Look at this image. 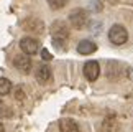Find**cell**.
Segmentation results:
<instances>
[{
    "instance_id": "obj_1",
    "label": "cell",
    "mask_w": 133,
    "mask_h": 132,
    "mask_svg": "<svg viewBox=\"0 0 133 132\" xmlns=\"http://www.w3.org/2000/svg\"><path fill=\"white\" fill-rule=\"evenodd\" d=\"M109 40L114 45H117V46H120V45L127 43V40H128V32H127V28L123 27V25H114L110 30H109Z\"/></svg>"
},
{
    "instance_id": "obj_2",
    "label": "cell",
    "mask_w": 133,
    "mask_h": 132,
    "mask_svg": "<svg viewBox=\"0 0 133 132\" xmlns=\"http://www.w3.org/2000/svg\"><path fill=\"white\" fill-rule=\"evenodd\" d=\"M87 20H89V17H87V12L84 8H74L69 13V22L76 30H82L87 25Z\"/></svg>"
},
{
    "instance_id": "obj_3",
    "label": "cell",
    "mask_w": 133,
    "mask_h": 132,
    "mask_svg": "<svg viewBox=\"0 0 133 132\" xmlns=\"http://www.w3.org/2000/svg\"><path fill=\"white\" fill-rule=\"evenodd\" d=\"M49 32L53 35V40H59V41H66L69 37V28L68 25L61 20H56V22L49 27Z\"/></svg>"
},
{
    "instance_id": "obj_4",
    "label": "cell",
    "mask_w": 133,
    "mask_h": 132,
    "mask_svg": "<svg viewBox=\"0 0 133 132\" xmlns=\"http://www.w3.org/2000/svg\"><path fill=\"white\" fill-rule=\"evenodd\" d=\"M22 27L25 32H28V33H35V35H39V33H43V30H44V25L41 20H38V18H35V17H28V18H25L23 20V23H22Z\"/></svg>"
},
{
    "instance_id": "obj_5",
    "label": "cell",
    "mask_w": 133,
    "mask_h": 132,
    "mask_svg": "<svg viewBox=\"0 0 133 132\" xmlns=\"http://www.w3.org/2000/svg\"><path fill=\"white\" fill-rule=\"evenodd\" d=\"M20 48L25 55H36V51L39 50V41L36 38H31V37H25L20 40Z\"/></svg>"
},
{
    "instance_id": "obj_6",
    "label": "cell",
    "mask_w": 133,
    "mask_h": 132,
    "mask_svg": "<svg viewBox=\"0 0 133 132\" xmlns=\"http://www.w3.org/2000/svg\"><path fill=\"white\" fill-rule=\"evenodd\" d=\"M13 66L17 68L20 73H25L28 74L30 71H31V59H30L28 55H17V56L13 58Z\"/></svg>"
},
{
    "instance_id": "obj_7",
    "label": "cell",
    "mask_w": 133,
    "mask_h": 132,
    "mask_svg": "<svg viewBox=\"0 0 133 132\" xmlns=\"http://www.w3.org/2000/svg\"><path fill=\"white\" fill-rule=\"evenodd\" d=\"M100 74V66L97 61H87L84 64V76L89 81H95Z\"/></svg>"
},
{
    "instance_id": "obj_8",
    "label": "cell",
    "mask_w": 133,
    "mask_h": 132,
    "mask_svg": "<svg viewBox=\"0 0 133 132\" xmlns=\"http://www.w3.org/2000/svg\"><path fill=\"white\" fill-rule=\"evenodd\" d=\"M51 69H49V66L48 64H41V66H38V69H36V81L39 84H46V83H49L51 81Z\"/></svg>"
},
{
    "instance_id": "obj_9",
    "label": "cell",
    "mask_w": 133,
    "mask_h": 132,
    "mask_svg": "<svg viewBox=\"0 0 133 132\" xmlns=\"http://www.w3.org/2000/svg\"><path fill=\"white\" fill-rule=\"evenodd\" d=\"M95 50H97V45L94 41H90V40H82L77 45V51L81 55H92Z\"/></svg>"
},
{
    "instance_id": "obj_10",
    "label": "cell",
    "mask_w": 133,
    "mask_h": 132,
    "mask_svg": "<svg viewBox=\"0 0 133 132\" xmlns=\"http://www.w3.org/2000/svg\"><path fill=\"white\" fill-rule=\"evenodd\" d=\"M59 130L61 132H81L79 130V125L76 124V121L68 119V117L59 121Z\"/></svg>"
},
{
    "instance_id": "obj_11",
    "label": "cell",
    "mask_w": 133,
    "mask_h": 132,
    "mask_svg": "<svg viewBox=\"0 0 133 132\" xmlns=\"http://www.w3.org/2000/svg\"><path fill=\"white\" fill-rule=\"evenodd\" d=\"M12 91V83L7 78H0V96H7Z\"/></svg>"
},
{
    "instance_id": "obj_12",
    "label": "cell",
    "mask_w": 133,
    "mask_h": 132,
    "mask_svg": "<svg viewBox=\"0 0 133 132\" xmlns=\"http://www.w3.org/2000/svg\"><path fill=\"white\" fill-rule=\"evenodd\" d=\"M13 116V111L10 106H7L3 101H0V117H12Z\"/></svg>"
},
{
    "instance_id": "obj_13",
    "label": "cell",
    "mask_w": 133,
    "mask_h": 132,
    "mask_svg": "<svg viewBox=\"0 0 133 132\" xmlns=\"http://www.w3.org/2000/svg\"><path fill=\"white\" fill-rule=\"evenodd\" d=\"M66 3H68V0H48V5H49L53 10L63 8V7H66Z\"/></svg>"
},
{
    "instance_id": "obj_14",
    "label": "cell",
    "mask_w": 133,
    "mask_h": 132,
    "mask_svg": "<svg viewBox=\"0 0 133 132\" xmlns=\"http://www.w3.org/2000/svg\"><path fill=\"white\" fill-rule=\"evenodd\" d=\"M15 98H17V101H23L25 99V91L22 86H18L17 89H15Z\"/></svg>"
},
{
    "instance_id": "obj_15",
    "label": "cell",
    "mask_w": 133,
    "mask_h": 132,
    "mask_svg": "<svg viewBox=\"0 0 133 132\" xmlns=\"http://www.w3.org/2000/svg\"><path fill=\"white\" fill-rule=\"evenodd\" d=\"M41 58L44 59V61H49V59H53V55H51L49 51H48V50H41Z\"/></svg>"
},
{
    "instance_id": "obj_16",
    "label": "cell",
    "mask_w": 133,
    "mask_h": 132,
    "mask_svg": "<svg viewBox=\"0 0 133 132\" xmlns=\"http://www.w3.org/2000/svg\"><path fill=\"white\" fill-rule=\"evenodd\" d=\"M107 2H110L112 5H115V3H118V2H120V0H107Z\"/></svg>"
},
{
    "instance_id": "obj_17",
    "label": "cell",
    "mask_w": 133,
    "mask_h": 132,
    "mask_svg": "<svg viewBox=\"0 0 133 132\" xmlns=\"http://www.w3.org/2000/svg\"><path fill=\"white\" fill-rule=\"evenodd\" d=\"M0 132H5V127H3V124L0 122Z\"/></svg>"
}]
</instances>
